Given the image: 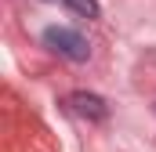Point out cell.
I'll return each mask as SVG.
<instances>
[{
  "instance_id": "cell-3",
  "label": "cell",
  "mask_w": 156,
  "mask_h": 152,
  "mask_svg": "<svg viewBox=\"0 0 156 152\" xmlns=\"http://www.w3.org/2000/svg\"><path fill=\"white\" fill-rule=\"evenodd\" d=\"M76 15H87V18H98V0H66Z\"/></svg>"
},
{
  "instance_id": "cell-2",
  "label": "cell",
  "mask_w": 156,
  "mask_h": 152,
  "mask_svg": "<svg viewBox=\"0 0 156 152\" xmlns=\"http://www.w3.org/2000/svg\"><path fill=\"white\" fill-rule=\"evenodd\" d=\"M69 109L80 112V116H87V119H105V102L98 94H83V91L69 94Z\"/></svg>"
},
{
  "instance_id": "cell-1",
  "label": "cell",
  "mask_w": 156,
  "mask_h": 152,
  "mask_svg": "<svg viewBox=\"0 0 156 152\" xmlns=\"http://www.w3.org/2000/svg\"><path fill=\"white\" fill-rule=\"evenodd\" d=\"M44 40H47V47H55L62 58H69V62H83L87 58V40L80 36V33H73V29H66V26H51L47 33H44Z\"/></svg>"
}]
</instances>
